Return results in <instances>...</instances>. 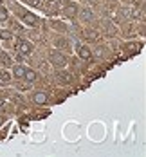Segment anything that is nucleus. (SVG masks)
<instances>
[{
	"mask_svg": "<svg viewBox=\"0 0 146 157\" xmlns=\"http://www.w3.org/2000/svg\"><path fill=\"white\" fill-rule=\"evenodd\" d=\"M49 60H51V63L54 67H65L67 65V56H65L63 52H60V51H51Z\"/></svg>",
	"mask_w": 146,
	"mask_h": 157,
	"instance_id": "obj_2",
	"label": "nucleus"
},
{
	"mask_svg": "<svg viewBox=\"0 0 146 157\" xmlns=\"http://www.w3.org/2000/svg\"><path fill=\"white\" fill-rule=\"evenodd\" d=\"M0 62H2L4 67H11V65H13V58H11L6 51H0Z\"/></svg>",
	"mask_w": 146,
	"mask_h": 157,
	"instance_id": "obj_7",
	"label": "nucleus"
},
{
	"mask_svg": "<svg viewBox=\"0 0 146 157\" xmlns=\"http://www.w3.org/2000/svg\"><path fill=\"white\" fill-rule=\"evenodd\" d=\"M56 11H58V0H49L47 13L49 15H56Z\"/></svg>",
	"mask_w": 146,
	"mask_h": 157,
	"instance_id": "obj_8",
	"label": "nucleus"
},
{
	"mask_svg": "<svg viewBox=\"0 0 146 157\" xmlns=\"http://www.w3.org/2000/svg\"><path fill=\"white\" fill-rule=\"evenodd\" d=\"M76 52H78V56H80L81 60H90L92 58V51L87 47V45H76Z\"/></svg>",
	"mask_w": 146,
	"mask_h": 157,
	"instance_id": "obj_5",
	"label": "nucleus"
},
{
	"mask_svg": "<svg viewBox=\"0 0 146 157\" xmlns=\"http://www.w3.org/2000/svg\"><path fill=\"white\" fill-rule=\"evenodd\" d=\"M24 78H25L27 81H29V83H31V81H34V79H36V72H34L32 69H27V67H25V72H24Z\"/></svg>",
	"mask_w": 146,
	"mask_h": 157,
	"instance_id": "obj_10",
	"label": "nucleus"
},
{
	"mask_svg": "<svg viewBox=\"0 0 146 157\" xmlns=\"http://www.w3.org/2000/svg\"><path fill=\"white\" fill-rule=\"evenodd\" d=\"M56 45H58V47H69V42H67V40H65V38H58V40H56Z\"/></svg>",
	"mask_w": 146,
	"mask_h": 157,
	"instance_id": "obj_15",
	"label": "nucleus"
},
{
	"mask_svg": "<svg viewBox=\"0 0 146 157\" xmlns=\"http://www.w3.org/2000/svg\"><path fill=\"white\" fill-rule=\"evenodd\" d=\"M32 99H34V103H36V105H47V103H49V96L45 94V92H36Z\"/></svg>",
	"mask_w": 146,
	"mask_h": 157,
	"instance_id": "obj_6",
	"label": "nucleus"
},
{
	"mask_svg": "<svg viewBox=\"0 0 146 157\" xmlns=\"http://www.w3.org/2000/svg\"><path fill=\"white\" fill-rule=\"evenodd\" d=\"M2 2H4V0H0V6H2Z\"/></svg>",
	"mask_w": 146,
	"mask_h": 157,
	"instance_id": "obj_18",
	"label": "nucleus"
},
{
	"mask_svg": "<svg viewBox=\"0 0 146 157\" xmlns=\"http://www.w3.org/2000/svg\"><path fill=\"white\" fill-rule=\"evenodd\" d=\"M20 18H22L24 24H27V25H31V27H36V25L40 24L38 16L32 15V13H29V11H22V13H20Z\"/></svg>",
	"mask_w": 146,
	"mask_h": 157,
	"instance_id": "obj_3",
	"label": "nucleus"
},
{
	"mask_svg": "<svg viewBox=\"0 0 146 157\" xmlns=\"http://www.w3.org/2000/svg\"><path fill=\"white\" fill-rule=\"evenodd\" d=\"M24 72H25V67H24V65H16V67H15V72H13V74H15V78L22 79V78H24Z\"/></svg>",
	"mask_w": 146,
	"mask_h": 157,
	"instance_id": "obj_11",
	"label": "nucleus"
},
{
	"mask_svg": "<svg viewBox=\"0 0 146 157\" xmlns=\"http://www.w3.org/2000/svg\"><path fill=\"white\" fill-rule=\"evenodd\" d=\"M58 79H60L62 83H70V81H72V76H70L69 72H63V71H60V72H58Z\"/></svg>",
	"mask_w": 146,
	"mask_h": 157,
	"instance_id": "obj_9",
	"label": "nucleus"
},
{
	"mask_svg": "<svg viewBox=\"0 0 146 157\" xmlns=\"http://www.w3.org/2000/svg\"><path fill=\"white\" fill-rule=\"evenodd\" d=\"M85 36H87V38H90V40H96V38H97L96 31H85Z\"/></svg>",
	"mask_w": 146,
	"mask_h": 157,
	"instance_id": "obj_16",
	"label": "nucleus"
},
{
	"mask_svg": "<svg viewBox=\"0 0 146 157\" xmlns=\"http://www.w3.org/2000/svg\"><path fill=\"white\" fill-rule=\"evenodd\" d=\"M0 125H2V123H0Z\"/></svg>",
	"mask_w": 146,
	"mask_h": 157,
	"instance_id": "obj_19",
	"label": "nucleus"
},
{
	"mask_svg": "<svg viewBox=\"0 0 146 157\" xmlns=\"http://www.w3.org/2000/svg\"><path fill=\"white\" fill-rule=\"evenodd\" d=\"M4 107H6V101H4V99H0V110L4 109Z\"/></svg>",
	"mask_w": 146,
	"mask_h": 157,
	"instance_id": "obj_17",
	"label": "nucleus"
},
{
	"mask_svg": "<svg viewBox=\"0 0 146 157\" xmlns=\"http://www.w3.org/2000/svg\"><path fill=\"white\" fill-rule=\"evenodd\" d=\"M15 49L18 54H22V56H27V54H31L32 52V45L27 42V40H24V38H18L15 42Z\"/></svg>",
	"mask_w": 146,
	"mask_h": 157,
	"instance_id": "obj_1",
	"label": "nucleus"
},
{
	"mask_svg": "<svg viewBox=\"0 0 146 157\" xmlns=\"http://www.w3.org/2000/svg\"><path fill=\"white\" fill-rule=\"evenodd\" d=\"M80 13V7H78V4H74V2H69V4H65L63 6V15L69 16V18H74V16Z\"/></svg>",
	"mask_w": 146,
	"mask_h": 157,
	"instance_id": "obj_4",
	"label": "nucleus"
},
{
	"mask_svg": "<svg viewBox=\"0 0 146 157\" xmlns=\"http://www.w3.org/2000/svg\"><path fill=\"white\" fill-rule=\"evenodd\" d=\"M0 81H4V83H9L11 81V74L6 69H0Z\"/></svg>",
	"mask_w": 146,
	"mask_h": 157,
	"instance_id": "obj_12",
	"label": "nucleus"
},
{
	"mask_svg": "<svg viewBox=\"0 0 146 157\" xmlns=\"http://www.w3.org/2000/svg\"><path fill=\"white\" fill-rule=\"evenodd\" d=\"M0 40H4V42L13 40V34H11V31H0Z\"/></svg>",
	"mask_w": 146,
	"mask_h": 157,
	"instance_id": "obj_13",
	"label": "nucleus"
},
{
	"mask_svg": "<svg viewBox=\"0 0 146 157\" xmlns=\"http://www.w3.org/2000/svg\"><path fill=\"white\" fill-rule=\"evenodd\" d=\"M7 18H9V13H7V9L0 6V22H7Z\"/></svg>",
	"mask_w": 146,
	"mask_h": 157,
	"instance_id": "obj_14",
	"label": "nucleus"
}]
</instances>
